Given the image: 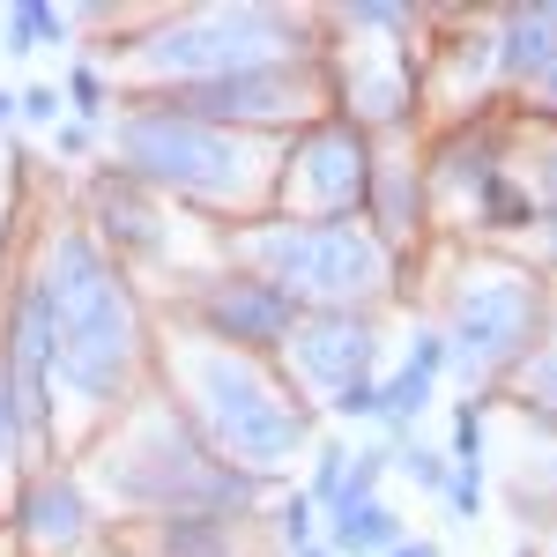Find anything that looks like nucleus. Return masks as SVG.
Instances as JSON below:
<instances>
[{
  "mask_svg": "<svg viewBox=\"0 0 557 557\" xmlns=\"http://www.w3.org/2000/svg\"><path fill=\"white\" fill-rule=\"evenodd\" d=\"M231 260L275 283L298 312H372L394 290V246L372 223H253L231 231Z\"/></svg>",
  "mask_w": 557,
  "mask_h": 557,
  "instance_id": "39448f33",
  "label": "nucleus"
},
{
  "mask_svg": "<svg viewBox=\"0 0 557 557\" xmlns=\"http://www.w3.org/2000/svg\"><path fill=\"white\" fill-rule=\"evenodd\" d=\"M112 157L134 186L149 194H178L201 209H268L275 201V172L283 149L268 134H238V127H209L178 104H134L112 127Z\"/></svg>",
  "mask_w": 557,
  "mask_h": 557,
  "instance_id": "7ed1b4c3",
  "label": "nucleus"
},
{
  "mask_svg": "<svg viewBox=\"0 0 557 557\" xmlns=\"http://www.w3.org/2000/svg\"><path fill=\"white\" fill-rule=\"evenodd\" d=\"M8 120H15V97H8V89H0V127H8Z\"/></svg>",
  "mask_w": 557,
  "mask_h": 557,
  "instance_id": "473e14b6",
  "label": "nucleus"
},
{
  "mask_svg": "<svg viewBox=\"0 0 557 557\" xmlns=\"http://www.w3.org/2000/svg\"><path fill=\"white\" fill-rule=\"evenodd\" d=\"M535 238H543V253L557 260V215H535Z\"/></svg>",
  "mask_w": 557,
  "mask_h": 557,
  "instance_id": "7c9ffc66",
  "label": "nucleus"
},
{
  "mask_svg": "<svg viewBox=\"0 0 557 557\" xmlns=\"http://www.w3.org/2000/svg\"><path fill=\"white\" fill-rule=\"evenodd\" d=\"M15 438H23V424H15V394H8V372H0V475L15 461Z\"/></svg>",
  "mask_w": 557,
  "mask_h": 557,
  "instance_id": "bb28decb",
  "label": "nucleus"
},
{
  "mask_svg": "<svg viewBox=\"0 0 557 557\" xmlns=\"http://www.w3.org/2000/svg\"><path fill=\"white\" fill-rule=\"evenodd\" d=\"M401 475H409V483H424V491H446V454H424V446H409V454H401Z\"/></svg>",
  "mask_w": 557,
  "mask_h": 557,
  "instance_id": "5701e85b",
  "label": "nucleus"
},
{
  "mask_svg": "<svg viewBox=\"0 0 557 557\" xmlns=\"http://www.w3.org/2000/svg\"><path fill=\"white\" fill-rule=\"evenodd\" d=\"M149 543H157V557H246V520L238 513H164Z\"/></svg>",
  "mask_w": 557,
  "mask_h": 557,
  "instance_id": "dca6fc26",
  "label": "nucleus"
},
{
  "mask_svg": "<svg viewBox=\"0 0 557 557\" xmlns=\"http://www.w3.org/2000/svg\"><path fill=\"white\" fill-rule=\"evenodd\" d=\"M97 557H112V550H97Z\"/></svg>",
  "mask_w": 557,
  "mask_h": 557,
  "instance_id": "c9c22d12",
  "label": "nucleus"
},
{
  "mask_svg": "<svg viewBox=\"0 0 557 557\" xmlns=\"http://www.w3.org/2000/svg\"><path fill=\"white\" fill-rule=\"evenodd\" d=\"M194 320H201V335L209 343H231V349H268L290 343V327H298V305L283 298L275 283H260L246 268H231V275H194Z\"/></svg>",
  "mask_w": 557,
  "mask_h": 557,
  "instance_id": "9b49d317",
  "label": "nucleus"
},
{
  "mask_svg": "<svg viewBox=\"0 0 557 557\" xmlns=\"http://www.w3.org/2000/svg\"><path fill=\"white\" fill-rule=\"evenodd\" d=\"M8 178H15V157L0 149V231H8Z\"/></svg>",
  "mask_w": 557,
  "mask_h": 557,
  "instance_id": "c756f323",
  "label": "nucleus"
},
{
  "mask_svg": "<svg viewBox=\"0 0 557 557\" xmlns=\"http://www.w3.org/2000/svg\"><path fill=\"white\" fill-rule=\"evenodd\" d=\"M446 498H454V513L475 520V506H483V469H454L446 475Z\"/></svg>",
  "mask_w": 557,
  "mask_h": 557,
  "instance_id": "a878e982",
  "label": "nucleus"
},
{
  "mask_svg": "<svg viewBox=\"0 0 557 557\" xmlns=\"http://www.w3.org/2000/svg\"><path fill=\"white\" fill-rule=\"evenodd\" d=\"M0 30H8V52H38L67 30V15L45 8V0H15V8H0Z\"/></svg>",
  "mask_w": 557,
  "mask_h": 557,
  "instance_id": "6ab92c4d",
  "label": "nucleus"
},
{
  "mask_svg": "<svg viewBox=\"0 0 557 557\" xmlns=\"http://www.w3.org/2000/svg\"><path fill=\"white\" fill-rule=\"evenodd\" d=\"M97 246L120 253H164V209L149 201V186H134L127 172L97 186Z\"/></svg>",
  "mask_w": 557,
  "mask_h": 557,
  "instance_id": "ddd939ff",
  "label": "nucleus"
},
{
  "mask_svg": "<svg viewBox=\"0 0 557 557\" xmlns=\"http://www.w3.org/2000/svg\"><path fill=\"white\" fill-rule=\"evenodd\" d=\"M491 60H498L506 83H535L557 60V8H506L498 38H491Z\"/></svg>",
  "mask_w": 557,
  "mask_h": 557,
  "instance_id": "4468645a",
  "label": "nucleus"
},
{
  "mask_svg": "<svg viewBox=\"0 0 557 557\" xmlns=\"http://www.w3.org/2000/svg\"><path fill=\"white\" fill-rule=\"evenodd\" d=\"M528 89H535V104H543V112H550V120H557V60H550V67H543V75H535V83H528Z\"/></svg>",
  "mask_w": 557,
  "mask_h": 557,
  "instance_id": "cd10ccee",
  "label": "nucleus"
},
{
  "mask_svg": "<svg viewBox=\"0 0 557 557\" xmlns=\"http://www.w3.org/2000/svg\"><path fill=\"white\" fill-rule=\"evenodd\" d=\"M164 104L194 112V120H209V127H238V134L283 127V120L312 127V120H320V104H327V83H320V75H305L298 60H290V67L231 75V83H209V89H178V97H164Z\"/></svg>",
  "mask_w": 557,
  "mask_h": 557,
  "instance_id": "1a4fd4ad",
  "label": "nucleus"
},
{
  "mask_svg": "<svg viewBox=\"0 0 557 557\" xmlns=\"http://www.w3.org/2000/svg\"><path fill=\"white\" fill-rule=\"evenodd\" d=\"M454 469H483V417H475V401L454 409Z\"/></svg>",
  "mask_w": 557,
  "mask_h": 557,
  "instance_id": "412c9836",
  "label": "nucleus"
},
{
  "mask_svg": "<svg viewBox=\"0 0 557 557\" xmlns=\"http://www.w3.org/2000/svg\"><path fill=\"white\" fill-rule=\"evenodd\" d=\"M327 543L343 557H386L401 543V513L380 506V498H364V506H343V513L327 520Z\"/></svg>",
  "mask_w": 557,
  "mask_h": 557,
  "instance_id": "a211bd4d",
  "label": "nucleus"
},
{
  "mask_svg": "<svg viewBox=\"0 0 557 557\" xmlns=\"http://www.w3.org/2000/svg\"><path fill=\"white\" fill-rule=\"evenodd\" d=\"M290 60H298V15H283V8H186L127 45V75L164 83V97L260 75V67H290Z\"/></svg>",
  "mask_w": 557,
  "mask_h": 557,
  "instance_id": "423d86ee",
  "label": "nucleus"
},
{
  "mask_svg": "<svg viewBox=\"0 0 557 557\" xmlns=\"http://www.w3.org/2000/svg\"><path fill=\"white\" fill-rule=\"evenodd\" d=\"M312 513H320V506H312L305 491L283 506V543H290V550H312Z\"/></svg>",
  "mask_w": 557,
  "mask_h": 557,
  "instance_id": "b1692460",
  "label": "nucleus"
},
{
  "mask_svg": "<svg viewBox=\"0 0 557 557\" xmlns=\"http://www.w3.org/2000/svg\"><path fill=\"white\" fill-rule=\"evenodd\" d=\"M290 386H298V401H343L349 386L380 380L372 364H380V327H372V312H298V327H290Z\"/></svg>",
  "mask_w": 557,
  "mask_h": 557,
  "instance_id": "9d476101",
  "label": "nucleus"
},
{
  "mask_svg": "<svg viewBox=\"0 0 557 557\" xmlns=\"http://www.w3.org/2000/svg\"><path fill=\"white\" fill-rule=\"evenodd\" d=\"M520 386H528V401H543V409H557V343H543L528 364H520Z\"/></svg>",
  "mask_w": 557,
  "mask_h": 557,
  "instance_id": "aec40b11",
  "label": "nucleus"
},
{
  "mask_svg": "<svg viewBox=\"0 0 557 557\" xmlns=\"http://www.w3.org/2000/svg\"><path fill=\"white\" fill-rule=\"evenodd\" d=\"M417 201H424V178L409 157H380L372 164V194H364V215H372V231H380L386 246L417 223Z\"/></svg>",
  "mask_w": 557,
  "mask_h": 557,
  "instance_id": "f3484780",
  "label": "nucleus"
},
{
  "mask_svg": "<svg viewBox=\"0 0 557 557\" xmlns=\"http://www.w3.org/2000/svg\"><path fill=\"white\" fill-rule=\"evenodd\" d=\"M386 557H438V543H394Z\"/></svg>",
  "mask_w": 557,
  "mask_h": 557,
  "instance_id": "2f4dec72",
  "label": "nucleus"
},
{
  "mask_svg": "<svg viewBox=\"0 0 557 557\" xmlns=\"http://www.w3.org/2000/svg\"><path fill=\"white\" fill-rule=\"evenodd\" d=\"M543 557H557V535H550V550H543Z\"/></svg>",
  "mask_w": 557,
  "mask_h": 557,
  "instance_id": "f704fd0d",
  "label": "nucleus"
},
{
  "mask_svg": "<svg viewBox=\"0 0 557 557\" xmlns=\"http://www.w3.org/2000/svg\"><path fill=\"white\" fill-rule=\"evenodd\" d=\"M298 557H335V550H298Z\"/></svg>",
  "mask_w": 557,
  "mask_h": 557,
  "instance_id": "72a5a7b5",
  "label": "nucleus"
},
{
  "mask_svg": "<svg viewBox=\"0 0 557 557\" xmlns=\"http://www.w3.org/2000/svg\"><path fill=\"white\" fill-rule=\"evenodd\" d=\"M15 112H23V120H45V127H60V89H52V83H30L23 97H15Z\"/></svg>",
  "mask_w": 557,
  "mask_h": 557,
  "instance_id": "393cba45",
  "label": "nucleus"
},
{
  "mask_svg": "<svg viewBox=\"0 0 557 557\" xmlns=\"http://www.w3.org/2000/svg\"><path fill=\"white\" fill-rule=\"evenodd\" d=\"M543 327H550V290L535 268H513V260H469L454 298H446V364L469 386H491L520 372L535 349H543Z\"/></svg>",
  "mask_w": 557,
  "mask_h": 557,
  "instance_id": "0eeeda50",
  "label": "nucleus"
},
{
  "mask_svg": "<svg viewBox=\"0 0 557 557\" xmlns=\"http://www.w3.org/2000/svg\"><path fill=\"white\" fill-rule=\"evenodd\" d=\"M164 372H172V409L186 417V431L209 446L223 469L260 483V475H283L305 454L312 417H305L298 386L268 372V357L209 343L194 327V335H178L164 349Z\"/></svg>",
  "mask_w": 557,
  "mask_h": 557,
  "instance_id": "f03ea898",
  "label": "nucleus"
},
{
  "mask_svg": "<svg viewBox=\"0 0 557 557\" xmlns=\"http://www.w3.org/2000/svg\"><path fill=\"white\" fill-rule=\"evenodd\" d=\"M372 194V141L349 120H312L283 141V172H275V201L290 223H349Z\"/></svg>",
  "mask_w": 557,
  "mask_h": 557,
  "instance_id": "6e6552de",
  "label": "nucleus"
},
{
  "mask_svg": "<svg viewBox=\"0 0 557 557\" xmlns=\"http://www.w3.org/2000/svg\"><path fill=\"white\" fill-rule=\"evenodd\" d=\"M89 475L120 498V506H134V513H246L253 506V475L223 469L209 446L186 431V417H178L172 401H141L134 417H120V431L104 438V454L89 461Z\"/></svg>",
  "mask_w": 557,
  "mask_h": 557,
  "instance_id": "20e7f679",
  "label": "nucleus"
},
{
  "mask_svg": "<svg viewBox=\"0 0 557 557\" xmlns=\"http://www.w3.org/2000/svg\"><path fill=\"white\" fill-rule=\"evenodd\" d=\"M30 275L52 312V394H67L89 417L127 409L149 372V320L127 290V268L97 246V231L60 223Z\"/></svg>",
  "mask_w": 557,
  "mask_h": 557,
  "instance_id": "f257e3e1",
  "label": "nucleus"
},
{
  "mask_svg": "<svg viewBox=\"0 0 557 557\" xmlns=\"http://www.w3.org/2000/svg\"><path fill=\"white\" fill-rule=\"evenodd\" d=\"M52 141H60V157H83V149H89V127H60Z\"/></svg>",
  "mask_w": 557,
  "mask_h": 557,
  "instance_id": "c85d7f7f",
  "label": "nucleus"
},
{
  "mask_svg": "<svg viewBox=\"0 0 557 557\" xmlns=\"http://www.w3.org/2000/svg\"><path fill=\"white\" fill-rule=\"evenodd\" d=\"M67 97H75V127H83V120H104V75H97V67H75V75H67Z\"/></svg>",
  "mask_w": 557,
  "mask_h": 557,
  "instance_id": "4be33fe9",
  "label": "nucleus"
},
{
  "mask_svg": "<svg viewBox=\"0 0 557 557\" xmlns=\"http://www.w3.org/2000/svg\"><path fill=\"white\" fill-rule=\"evenodd\" d=\"M15 520H23V543L38 557H67V550L89 543V498H83L75 475H38V483L23 491Z\"/></svg>",
  "mask_w": 557,
  "mask_h": 557,
  "instance_id": "f8f14e48",
  "label": "nucleus"
},
{
  "mask_svg": "<svg viewBox=\"0 0 557 557\" xmlns=\"http://www.w3.org/2000/svg\"><path fill=\"white\" fill-rule=\"evenodd\" d=\"M438 372H446V343H438V335H417V343H409V357H401V372H394V380H380V424H394V431L417 424V417L431 409Z\"/></svg>",
  "mask_w": 557,
  "mask_h": 557,
  "instance_id": "2eb2a0df",
  "label": "nucleus"
}]
</instances>
